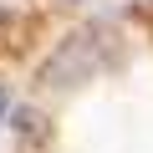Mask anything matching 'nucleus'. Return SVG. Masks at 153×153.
<instances>
[{
	"mask_svg": "<svg viewBox=\"0 0 153 153\" xmlns=\"http://www.w3.org/2000/svg\"><path fill=\"white\" fill-rule=\"evenodd\" d=\"M97 41H102L97 26L82 31V36H71V41L41 66V82H46V87H76V82H87V76L97 71Z\"/></svg>",
	"mask_w": 153,
	"mask_h": 153,
	"instance_id": "nucleus-1",
	"label": "nucleus"
},
{
	"mask_svg": "<svg viewBox=\"0 0 153 153\" xmlns=\"http://www.w3.org/2000/svg\"><path fill=\"white\" fill-rule=\"evenodd\" d=\"M16 128H21L26 138H41V133H46V128H41V112H31V107H21V112H16Z\"/></svg>",
	"mask_w": 153,
	"mask_h": 153,
	"instance_id": "nucleus-2",
	"label": "nucleus"
},
{
	"mask_svg": "<svg viewBox=\"0 0 153 153\" xmlns=\"http://www.w3.org/2000/svg\"><path fill=\"white\" fill-rule=\"evenodd\" d=\"M0 117H5V87H0Z\"/></svg>",
	"mask_w": 153,
	"mask_h": 153,
	"instance_id": "nucleus-3",
	"label": "nucleus"
}]
</instances>
